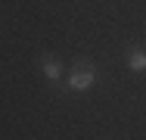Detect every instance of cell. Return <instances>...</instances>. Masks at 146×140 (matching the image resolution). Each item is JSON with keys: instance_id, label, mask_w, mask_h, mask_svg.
<instances>
[{"instance_id": "6da1fadb", "label": "cell", "mask_w": 146, "mask_h": 140, "mask_svg": "<svg viewBox=\"0 0 146 140\" xmlns=\"http://www.w3.org/2000/svg\"><path fill=\"white\" fill-rule=\"evenodd\" d=\"M96 81H100V69L87 56L72 59V65L65 69V90L68 93H87L90 87H96Z\"/></svg>"}, {"instance_id": "7a4b0ae2", "label": "cell", "mask_w": 146, "mask_h": 140, "mask_svg": "<svg viewBox=\"0 0 146 140\" xmlns=\"http://www.w3.org/2000/svg\"><path fill=\"white\" fill-rule=\"evenodd\" d=\"M37 65H40V75H44L47 81H53V84L65 81V65H62V59H59V56L44 53L40 59H37Z\"/></svg>"}, {"instance_id": "3957f363", "label": "cell", "mask_w": 146, "mask_h": 140, "mask_svg": "<svg viewBox=\"0 0 146 140\" xmlns=\"http://www.w3.org/2000/svg\"><path fill=\"white\" fill-rule=\"evenodd\" d=\"M127 69L137 72V75L146 72V47H140V44H131L127 47Z\"/></svg>"}]
</instances>
